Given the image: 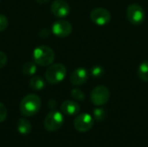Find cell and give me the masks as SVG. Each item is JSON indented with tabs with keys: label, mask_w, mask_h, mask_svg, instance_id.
<instances>
[{
	"label": "cell",
	"mask_w": 148,
	"mask_h": 147,
	"mask_svg": "<svg viewBox=\"0 0 148 147\" xmlns=\"http://www.w3.org/2000/svg\"><path fill=\"white\" fill-rule=\"evenodd\" d=\"M42 101L38 95L29 94L23 98L20 103V112L24 116H33L41 108Z\"/></svg>",
	"instance_id": "6da1fadb"
},
{
	"label": "cell",
	"mask_w": 148,
	"mask_h": 147,
	"mask_svg": "<svg viewBox=\"0 0 148 147\" xmlns=\"http://www.w3.org/2000/svg\"><path fill=\"white\" fill-rule=\"evenodd\" d=\"M34 62L42 67L49 66L55 60V53L51 48L46 45L36 47L33 51Z\"/></svg>",
	"instance_id": "7a4b0ae2"
},
{
	"label": "cell",
	"mask_w": 148,
	"mask_h": 147,
	"mask_svg": "<svg viewBox=\"0 0 148 147\" xmlns=\"http://www.w3.org/2000/svg\"><path fill=\"white\" fill-rule=\"evenodd\" d=\"M67 75V69L64 65L56 63L50 65L45 72V77L49 83L57 84L62 81Z\"/></svg>",
	"instance_id": "3957f363"
},
{
	"label": "cell",
	"mask_w": 148,
	"mask_h": 147,
	"mask_svg": "<svg viewBox=\"0 0 148 147\" xmlns=\"http://www.w3.org/2000/svg\"><path fill=\"white\" fill-rule=\"evenodd\" d=\"M64 117L58 111H51L48 113L44 120V127L49 132L58 131L63 125Z\"/></svg>",
	"instance_id": "277c9868"
},
{
	"label": "cell",
	"mask_w": 148,
	"mask_h": 147,
	"mask_svg": "<svg viewBox=\"0 0 148 147\" xmlns=\"http://www.w3.org/2000/svg\"><path fill=\"white\" fill-rule=\"evenodd\" d=\"M127 20L134 25H139L142 23L145 20V10L144 9L136 3L130 4L126 11Z\"/></svg>",
	"instance_id": "5b68a950"
},
{
	"label": "cell",
	"mask_w": 148,
	"mask_h": 147,
	"mask_svg": "<svg viewBox=\"0 0 148 147\" xmlns=\"http://www.w3.org/2000/svg\"><path fill=\"white\" fill-rule=\"evenodd\" d=\"M110 98L109 89L105 86H97L92 91L90 94L91 101L95 106H103L108 103Z\"/></svg>",
	"instance_id": "8992f818"
},
{
	"label": "cell",
	"mask_w": 148,
	"mask_h": 147,
	"mask_svg": "<svg viewBox=\"0 0 148 147\" xmlns=\"http://www.w3.org/2000/svg\"><path fill=\"white\" fill-rule=\"evenodd\" d=\"M94 126L93 117L88 113H81L76 116L74 120L75 128L81 133H85L89 131Z\"/></svg>",
	"instance_id": "52a82bcc"
},
{
	"label": "cell",
	"mask_w": 148,
	"mask_h": 147,
	"mask_svg": "<svg viewBox=\"0 0 148 147\" xmlns=\"http://www.w3.org/2000/svg\"><path fill=\"white\" fill-rule=\"evenodd\" d=\"M92 22L99 26H104L111 21L110 12L104 8H95L90 13Z\"/></svg>",
	"instance_id": "ba28073f"
},
{
	"label": "cell",
	"mask_w": 148,
	"mask_h": 147,
	"mask_svg": "<svg viewBox=\"0 0 148 147\" xmlns=\"http://www.w3.org/2000/svg\"><path fill=\"white\" fill-rule=\"evenodd\" d=\"M52 32L58 37H67L72 32V25L66 20L56 21L52 25Z\"/></svg>",
	"instance_id": "9c48e42d"
},
{
	"label": "cell",
	"mask_w": 148,
	"mask_h": 147,
	"mask_svg": "<svg viewBox=\"0 0 148 147\" xmlns=\"http://www.w3.org/2000/svg\"><path fill=\"white\" fill-rule=\"evenodd\" d=\"M51 11L56 17H65L70 12L69 4L64 0H55L51 3Z\"/></svg>",
	"instance_id": "30bf717a"
},
{
	"label": "cell",
	"mask_w": 148,
	"mask_h": 147,
	"mask_svg": "<svg viewBox=\"0 0 148 147\" xmlns=\"http://www.w3.org/2000/svg\"><path fill=\"white\" fill-rule=\"evenodd\" d=\"M88 79V72L84 68L75 69L70 75V82L74 86H82Z\"/></svg>",
	"instance_id": "8fae6325"
},
{
	"label": "cell",
	"mask_w": 148,
	"mask_h": 147,
	"mask_svg": "<svg viewBox=\"0 0 148 147\" xmlns=\"http://www.w3.org/2000/svg\"><path fill=\"white\" fill-rule=\"evenodd\" d=\"M62 112L69 116H73L79 113L80 111V106L78 103L73 101H65L62 102L61 106Z\"/></svg>",
	"instance_id": "7c38bea8"
},
{
	"label": "cell",
	"mask_w": 148,
	"mask_h": 147,
	"mask_svg": "<svg viewBox=\"0 0 148 147\" xmlns=\"http://www.w3.org/2000/svg\"><path fill=\"white\" fill-rule=\"evenodd\" d=\"M29 86H30V88L33 90L40 91V90H42V89L44 88V87H45V81H44V80L41 76L35 75V76H33L30 79V81H29Z\"/></svg>",
	"instance_id": "4fadbf2b"
},
{
	"label": "cell",
	"mask_w": 148,
	"mask_h": 147,
	"mask_svg": "<svg viewBox=\"0 0 148 147\" xmlns=\"http://www.w3.org/2000/svg\"><path fill=\"white\" fill-rule=\"evenodd\" d=\"M17 131L23 135L28 134L31 131V124L25 119H20L17 122Z\"/></svg>",
	"instance_id": "5bb4252c"
},
{
	"label": "cell",
	"mask_w": 148,
	"mask_h": 147,
	"mask_svg": "<svg viewBox=\"0 0 148 147\" xmlns=\"http://www.w3.org/2000/svg\"><path fill=\"white\" fill-rule=\"evenodd\" d=\"M138 75L143 81H148V61L142 62L138 68Z\"/></svg>",
	"instance_id": "9a60e30c"
},
{
	"label": "cell",
	"mask_w": 148,
	"mask_h": 147,
	"mask_svg": "<svg viewBox=\"0 0 148 147\" xmlns=\"http://www.w3.org/2000/svg\"><path fill=\"white\" fill-rule=\"evenodd\" d=\"M37 70V68H36V63L34 62H25L23 66V68H22V71L24 75H34L36 74Z\"/></svg>",
	"instance_id": "2e32d148"
},
{
	"label": "cell",
	"mask_w": 148,
	"mask_h": 147,
	"mask_svg": "<svg viewBox=\"0 0 148 147\" xmlns=\"http://www.w3.org/2000/svg\"><path fill=\"white\" fill-rule=\"evenodd\" d=\"M106 116H107V113H106L105 109H103L101 107H98L94 110V118L95 120L101 121L106 118Z\"/></svg>",
	"instance_id": "e0dca14e"
},
{
	"label": "cell",
	"mask_w": 148,
	"mask_h": 147,
	"mask_svg": "<svg viewBox=\"0 0 148 147\" xmlns=\"http://www.w3.org/2000/svg\"><path fill=\"white\" fill-rule=\"evenodd\" d=\"M91 75L95 78H101L104 75V68L101 66H94L91 68Z\"/></svg>",
	"instance_id": "ac0fdd59"
},
{
	"label": "cell",
	"mask_w": 148,
	"mask_h": 147,
	"mask_svg": "<svg viewBox=\"0 0 148 147\" xmlns=\"http://www.w3.org/2000/svg\"><path fill=\"white\" fill-rule=\"evenodd\" d=\"M71 95H72V97L75 100H77V101H83L84 100V97H85L84 93L82 90L77 89V88L73 89L71 91Z\"/></svg>",
	"instance_id": "d6986e66"
},
{
	"label": "cell",
	"mask_w": 148,
	"mask_h": 147,
	"mask_svg": "<svg viewBox=\"0 0 148 147\" xmlns=\"http://www.w3.org/2000/svg\"><path fill=\"white\" fill-rule=\"evenodd\" d=\"M8 26V18L3 15L0 14V32L3 31Z\"/></svg>",
	"instance_id": "ffe728a7"
},
{
	"label": "cell",
	"mask_w": 148,
	"mask_h": 147,
	"mask_svg": "<svg viewBox=\"0 0 148 147\" xmlns=\"http://www.w3.org/2000/svg\"><path fill=\"white\" fill-rule=\"evenodd\" d=\"M6 117H7V109L5 106L2 102H0V122L4 121Z\"/></svg>",
	"instance_id": "44dd1931"
},
{
	"label": "cell",
	"mask_w": 148,
	"mask_h": 147,
	"mask_svg": "<svg viewBox=\"0 0 148 147\" xmlns=\"http://www.w3.org/2000/svg\"><path fill=\"white\" fill-rule=\"evenodd\" d=\"M6 63H7V56L3 52L0 51V68H3L6 65Z\"/></svg>",
	"instance_id": "7402d4cb"
},
{
	"label": "cell",
	"mask_w": 148,
	"mask_h": 147,
	"mask_svg": "<svg viewBox=\"0 0 148 147\" xmlns=\"http://www.w3.org/2000/svg\"><path fill=\"white\" fill-rule=\"evenodd\" d=\"M37 3H48L49 0H36Z\"/></svg>",
	"instance_id": "603a6c76"
}]
</instances>
